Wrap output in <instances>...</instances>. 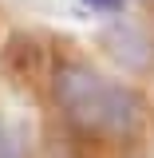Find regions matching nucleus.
Segmentation results:
<instances>
[{
    "instance_id": "obj_1",
    "label": "nucleus",
    "mask_w": 154,
    "mask_h": 158,
    "mask_svg": "<svg viewBox=\"0 0 154 158\" xmlns=\"http://www.w3.org/2000/svg\"><path fill=\"white\" fill-rule=\"evenodd\" d=\"M48 91L59 118L87 138H135L146 127V99L135 83L111 79L87 59H56Z\"/></svg>"
},
{
    "instance_id": "obj_2",
    "label": "nucleus",
    "mask_w": 154,
    "mask_h": 158,
    "mask_svg": "<svg viewBox=\"0 0 154 158\" xmlns=\"http://www.w3.org/2000/svg\"><path fill=\"white\" fill-rule=\"evenodd\" d=\"M99 44H103V52L119 63V71L123 75H150L154 71V32L146 24H138L135 16H111L103 28H99Z\"/></svg>"
},
{
    "instance_id": "obj_3",
    "label": "nucleus",
    "mask_w": 154,
    "mask_h": 158,
    "mask_svg": "<svg viewBox=\"0 0 154 158\" xmlns=\"http://www.w3.org/2000/svg\"><path fill=\"white\" fill-rule=\"evenodd\" d=\"M0 59H4V71L16 79V83H36V79H52V67H48V52H44V44L36 36H16L8 40L4 48H0Z\"/></svg>"
},
{
    "instance_id": "obj_4",
    "label": "nucleus",
    "mask_w": 154,
    "mask_h": 158,
    "mask_svg": "<svg viewBox=\"0 0 154 158\" xmlns=\"http://www.w3.org/2000/svg\"><path fill=\"white\" fill-rule=\"evenodd\" d=\"M0 158H24V142L4 118H0Z\"/></svg>"
},
{
    "instance_id": "obj_5",
    "label": "nucleus",
    "mask_w": 154,
    "mask_h": 158,
    "mask_svg": "<svg viewBox=\"0 0 154 158\" xmlns=\"http://www.w3.org/2000/svg\"><path fill=\"white\" fill-rule=\"evenodd\" d=\"M83 8H91L99 16H123L127 12V0H83Z\"/></svg>"
}]
</instances>
